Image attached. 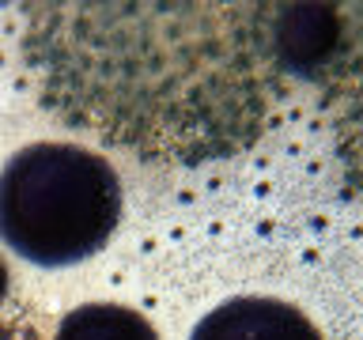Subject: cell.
<instances>
[{
  "instance_id": "cell-6",
  "label": "cell",
  "mask_w": 363,
  "mask_h": 340,
  "mask_svg": "<svg viewBox=\"0 0 363 340\" xmlns=\"http://www.w3.org/2000/svg\"><path fill=\"white\" fill-rule=\"evenodd\" d=\"M4 295H8V265H4V257H0V302H4Z\"/></svg>"
},
{
  "instance_id": "cell-2",
  "label": "cell",
  "mask_w": 363,
  "mask_h": 340,
  "mask_svg": "<svg viewBox=\"0 0 363 340\" xmlns=\"http://www.w3.org/2000/svg\"><path fill=\"white\" fill-rule=\"evenodd\" d=\"M121 223V178L79 144H30L0 166V238L30 265H76Z\"/></svg>"
},
{
  "instance_id": "cell-5",
  "label": "cell",
  "mask_w": 363,
  "mask_h": 340,
  "mask_svg": "<svg viewBox=\"0 0 363 340\" xmlns=\"http://www.w3.org/2000/svg\"><path fill=\"white\" fill-rule=\"evenodd\" d=\"M53 340H159L144 314L118 302H87L61 317Z\"/></svg>"
},
{
  "instance_id": "cell-1",
  "label": "cell",
  "mask_w": 363,
  "mask_h": 340,
  "mask_svg": "<svg viewBox=\"0 0 363 340\" xmlns=\"http://www.w3.org/2000/svg\"><path fill=\"white\" fill-rule=\"evenodd\" d=\"M23 53L72 129L197 166L261 140L291 79H314L337 4H27Z\"/></svg>"
},
{
  "instance_id": "cell-3",
  "label": "cell",
  "mask_w": 363,
  "mask_h": 340,
  "mask_svg": "<svg viewBox=\"0 0 363 340\" xmlns=\"http://www.w3.org/2000/svg\"><path fill=\"white\" fill-rule=\"evenodd\" d=\"M311 84L322 95L348 186L363 193V4H337V27Z\"/></svg>"
},
{
  "instance_id": "cell-4",
  "label": "cell",
  "mask_w": 363,
  "mask_h": 340,
  "mask_svg": "<svg viewBox=\"0 0 363 340\" xmlns=\"http://www.w3.org/2000/svg\"><path fill=\"white\" fill-rule=\"evenodd\" d=\"M189 340H322V333L299 306L265 295H242L204 314Z\"/></svg>"
}]
</instances>
